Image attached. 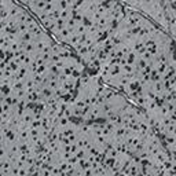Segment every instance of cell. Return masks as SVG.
<instances>
[{"mask_svg":"<svg viewBox=\"0 0 176 176\" xmlns=\"http://www.w3.org/2000/svg\"><path fill=\"white\" fill-rule=\"evenodd\" d=\"M32 120H33V110L26 109L25 112L21 114V121L25 123V124H30Z\"/></svg>","mask_w":176,"mask_h":176,"instance_id":"obj_1","label":"cell"},{"mask_svg":"<svg viewBox=\"0 0 176 176\" xmlns=\"http://www.w3.org/2000/svg\"><path fill=\"white\" fill-rule=\"evenodd\" d=\"M17 139H18V131L10 130L8 132H7V135H6V138L4 139H1V140H7L8 143H12V142H17Z\"/></svg>","mask_w":176,"mask_h":176,"instance_id":"obj_2","label":"cell"},{"mask_svg":"<svg viewBox=\"0 0 176 176\" xmlns=\"http://www.w3.org/2000/svg\"><path fill=\"white\" fill-rule=\"evenodd\" d=\"M70 123H72V120L69 118L67 116H65V114H63V116H61V117H59V120H58L57 127L59 128V130H63V128H65V127H67Z\"/></svg>","mask_w":176,"mask_h":176,"instance_id":"obj_3","label":"cell"},{"mask_svg":"<svg viewBox=\"0 0 176 176\" xmlns=\"http://www.w3.org/2000/svg\"><path fill=\"white\" fill-rule=\"evenodd\" d=\"M117 76H121V66H120L118 63L110 67V72H109V78L110 77H117ZM106 81H107V80H106Z\"/></svg>","mask_w":176,"mask_h":176,"instance_id":"obj_4","label":"cell"},{"mask_svg":"<svg viewBox=\"0 0 176 176\" xmlns=\"http://www.w3.org/2000/svg\"><path fill=\"white\" fill-rule=\"evenodd\" d=\"M22 50H24V52H25V54H35V52H36V48H35V42L24 43Z\"/></svg>","mask_w":176,"mask_h":176,"instance_id":"obj_5","label":"cell"},{"mask_svg":"<svg viewBox=\"0 0 176 176\" xmlns=\"http://www.w3.org/2000/svg\"><path fill=\"white\" fill-rule=\"evenodd\" d=\"M125 58H127V62H128V65H135V63H136V61H138V58H139V55H138L136 52L131 51L130 54H127V55H125Z\"/></svg>","mask_w":176,"mask_h":176,"instance_id":"obj_6","label":"cell"},{"mask_svg":"<svg viewBox=\"0 0 176 176\" xmlns=\"http://www.w3.org/2000/svg\"><path fill=\"white\" fill-rule=\"evenodd\" d=\"M25 140H29V130L18 131V139H17V142H25Z\"/></svg>","mask_w":176,"mask_h":176,"instance_id":"obj_7","label":"cell"},{"mask_svg":"<svg viewBox=\"0 0 176 176\" xmlns=\"http://www.w3.org/2000/svg\"><path fill=\"white\" fill-rule=\"evenodd\" d=\"M81 25L84 26V28H85V29H89V28H92L94 25H95V22L92 21V19H91V18H89V17H87V15H84V18H83V21H81Z\"/></svg>","mask_w":176,"mask_h":176,"instance_id":"obj_8","label":"cell"},{"mask_svg":"<svg viewBox=\"0 0 176 176\" xmlns=\"http://www.w3.org/2000/svg\"><path fill=\"white\" fill-rule=\"evenodd\" d=\"M19 40H21L22 43H32L33 42V36H32L30 32H26V33H24V35H19Z\"/></svg>","mask_w":176,"mask_h":176,"instance_id":"obj_9","label":"cell"},{"mask_svg":"<svg viewBox=\"0 0 176 176\" xmlns=\"http://www.w3.org/2000/svg\"><path fill=\"white\" fill-rule=\"evenodd\" d=\"M116 94H117V91H116V89H113V88H109V87H107L106 89H105L103 96H105V99H106V100H109V99L113 98Z\"/></svg>","mask_w":176,"mask_h":176,"instance_id":"obj_10","label":"cell"},{"mask_svg":"<svg viewBox=\"0 0 176 176\" xmlns=\"http://www.w3.org/2000/svg\"><path fill=\"white\" fill-rule=\"evenodd\" d=\"M147 66V63L142 59V58H138V61H136V63H135V67H136V72H140V70H145V67Z\"/></svg>","mask_w":176,"mask_h":176,"instance_id":"obj_11","label":"cell"},{"mask_svg":"<svg viewBox=\"0 0 176 176\" xmlns=\"http://www.w3.org/2000/svg\"><path fill=\"white\" fill-rule=\"evenodd\" d=\"M116 48H118L120 51L123 52V55H127V54H130V52L132 51V47H131L130 44H124V43H123L120 47H116Z\"/></svg>","mask_w":176,"mask_h":176,"instance_id":"obj_12","label":"cell"},{"mask_svg":"<svg viewBox=\"0 0 176 176\" xmlns=\"http://www.w3.org/2000/svg\"><path fill=\"white\" fill-rule=\"evenodd\" d=\"M73 33H74V35H78V36H81V35H84V33H87V29H85L81 24H78V25L74 28Z\"/></svg>","mask_w":176,"mask_h":176,"instance_id":"obj_13","label":"cell"},{"mask_svg":"<svg viewBox=\"0 0 176 176\" xmlns=\"http://www.w3.org/2000/svg\"><path fill=\"white\" fill-rule=\"evenodd\" d=\"M78 39H80V36H78V35H74V33H73L72 36L69 37V40H67V44H70L72 47L77 46V44H78Z\"/></svg>","mask_w":176,"mask_h":176,"instance_id":"obj_14","label":"cell"},{"mask_svg":"<svg viewBox=\"0 0 176 176\" xmlns=\"http://www.w3.org/2000/svg\"><path fill=\"white\" fill-rule=\"evenodd\" d=\"M1 112H11L12 113V106H11L7 100H1Z\"/></svg>","mask_w":176,"mask_h":176,"instance_id":"obj_15","label":"cell"},{"mask_svg":"<svg viewBox=\"0 0 176 176\" xmlns=\"http://www.w3.org/2000/svg\"><path fill=\"white\" fill-rule=\"evenodd\" d=\"M46 87L51 88V89H54V91H55L57 88H59V81H58V80H51V81H47Z\"/></svg>","mask_w":176,"mask_h":176,"instance_id":"obj_16","label":"cell"},{"mask_svg":"<svg viewBox=\"0 0 176 176\" xmlns=\"http://www.w3.org/2000/svg\"><path fill=\"white\" fill-rule=\"evenodd\" d=\"M77 25L78 24L76 22V19H74L73 17H70V18L66 21V28H69V29H73V30H74V28H76Z\"/></svg>","mask_w":176,"mask_h":176,"instance_id":"obj_17","label":"cell"},{"mask_svg":"<svg viewBox=\"0 0 176 176\" xmlns=\"http://www.w3.org/2000/svg\"><path fill=\"white\" fill-rule=\"evenodd\" d=\"M30 128L40 130V128H42V120H32V123L29 124V130H30Z\"/></svg>","mask_w":176,"mask_h":176,"instance_id":"obj_18","label":"cell"},{"mask_svg":"<svg viewBox=\"0 0 176 176\" xmlns=\"http://www.w3.org/2000/svg\"><path fill=\"white\" fill-rule=\"evenodd\" d=\"M140 58H142L146 63H151V61H153V55H151L149 51H146L143 55H140Z\"/></svg>","mask_w":176,"mask_h":176,"instance_id":"obj_19","label":"cell"},{"mask_svg":"<svg viewBox=\"0 0 176 176\" xmlns=\"http://www.w3.org/2000/svg\"><path fill=\"white\" fill-rule=\"evenodd\" d=\"M73 18L76 19L77 24H81V21H83V18H84V14L81 12V11H76V12L73 14Z\"/></svg>","mask_w":176,"mask_h":176,"instance_id":"obj_20","label":"cell"},{"mask_svg":"<svg viewBox=\"0 0 176 176\" xmlns=\"http://www.w3.org/2000/svg\"><path fill=\"white\" fill-rule=\"evenodd\" d=\"M62 50V46H59L58 43H54L51 46V54H59Z\"/></svg>","mask_w":176,"mask_h":176,"instance_id":"obj_21","label":"cell"},{"mask_svg":"<svg viewBox=\"0 0 176 176\" xmlns=\"http://www.w3.org/2000/svg\"><path fill=\"white\" fill-rule=\"evenodd\" d=\"M85 55H88V47L87 46H83V47H81V50H80V51H77V57L78 58H83V57H85Z\"/></svg>","mask_w":176,"mask_h":176,"instance_id":"obj_22","label":"cell"},{"mask_svg":"<svg viewBox=\"0 0 176 176\" xmlns=\"http://www.w3.org/2000/svg\"><path fill=\"white\" fill-rule=\"evenodd\" d=\"M37 28H40V25H39V22L35 19L33 22H30V24L28 25V30H29V32H33V30H36Z\"/></svg>","mask_w":176,"mask_h":176,"instance_id":"obj_23","label":"cell"},{"mask_svg":"<svg viewBox=\"0 0 176 176\" xmlns=\"http://www.w3.org/2000/svg\"><path fill=\"white\" fill-rule=\"evenodd\" d=\"M87 154H88V153H87V150H85V149H78L77 153H76V157L80 160V158H84Z\"/></svg>","mask_w":176,"mask_h":176,"instance_id":"obj_24","label":"cell"},{"mask_svg":"<svg viewBox=\"0 0 176 176\" xmlns=\"http://www.w3.org/2000/svg\"><path fill=\"white\" fill-rule=\"evenodd\" d=\"M63 94H65V89H63V88H57V89H55V91H54V95H55V96H57L58 99L61 98V96H62Z\"/></svg>","mask_w":176,"mask_h":176,"instance_id":"obj_25","label":"cell"},{"mask_svg":"<svg viewBox=\"0 0 176 176\" xmlns=\"http://www.w3.org/2000/svg\"><path fill=\"white\" fill-rule=\"evenodd\" d=\"M61 59H62V58L59 57L58 54H52V55H51V61H50V63H58L59 61H61Z\"/></svg>","mask_w":176,"mask_h":176,"instance_id":"obj_26","label":"cell"},{"mask_svg":"<svg viewBox=\"0 0 176 176\" xmlns=\"http://www.w3.org/2000/svg\"><path fill=\"white\" fill-rule=\"evenodd\" d=\"M19 175V166L12 165L11 166V176H18Z\"/></svg>","mask_w":176,"mask_h":176,"instance_id":"obj_27","label":"cell"},{"mask_svg":"<svg viewBox=\"0 0 176 176\" xmlns=\"http://www.w3.org/2000/svg\"><path fill=\"white\" fill-rule=\"evenodd\" d=\"M73 103H74V106H76L77 109H83L84 106H85L84 100H73Z\"/></svg>","mask_w":176,"mask_h":176,"instance_id":"obj_28","label":"cell"},{"mask_svg":"<svg viewBox=\"0 0 176 176\" xmlns=\"http://www.w3.org/2000/svg\"><path fill=\"white\" fill-rule=\"evenodd\" d=\"M51 173L52 175H61V173H62V171H61V169H59V166L58 165H54V168H52V171H51Z\"/></svg>","mask_w":176,"mask_h":176,"instance_id":"obj_29","label":"cell"},{"mask_svg":"<svg viewBox=\"0 0 176 176\" xmlns=\"http://www.w3.org/2000/svg\"><path fill=\"white\" fill-rule=\"evenodd\" d=\"M78 149H80V147L77 146V143H72V145H70V153H72V154H76Z\"/></svg>","mask_w":176,"mask_h":176,"instance_id":"obj_30","label":"cell"},{"mask_svg":"<svg viewBox=\"0 0 176 176\" xmlns=\"http://www.w3.org/2000/svg\"><path fill=\"white\" fill-rule=\"evenodd\" d=\"M59 155H61V158H62V160L69 161V158L72 157V153H70V151H69V153H61Z\"/></svg>","mask_w":176,"mask_h":176,"instance_id":"obj_31","label":"cell"},{"mask_svg":"<svg viewBox=\"0 0 176 176\" xmlns=\"http://www.w3.org/2000/svg\"><path fill=\"white\" fill-rule=\"evenodd\" d=\"M127 58H125V55L124 57H121V58H118V65L120 66H125V65H127Z\"/></svg>","mask_w":176,"mask_h":176,"instance_id":"obj_32","label":"cell"},{"mask_svg":"<svg viewBox=\"0 0 176 176\" xmlns=\"http://www.w3.org/2000/svg\"><path fill=\"white\" fill-rule=\"evenodd\" d=\"M42 54H51V46H50V44H46L44 48H43Z\"/></svg>","mask_w":176,"mask_h":176,"instance_id":"obj_33","label":"cell"}]
</instances>
